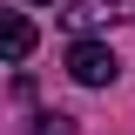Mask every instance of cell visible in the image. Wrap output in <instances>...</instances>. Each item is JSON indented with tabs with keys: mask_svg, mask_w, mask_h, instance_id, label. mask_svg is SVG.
I'll return each mask as SVG.
<instances>
[{
	"mask_svg": "<svg viewBox=\"0 0 135 135\" xmlns=\"http://www.w3.org/2000/svg\"><path fill=\"white\" fill-rule=\"evenodd\" d=\"M68 74L81 88H108L122 74V61H115V47H101V41H74V47H68Z\"/></svg>",
	"mask_w": 135,
	"mask_h": 135,
	"instance_id": "cell-1",
	"label": "cell"
},
{
	"mask_svg": "<svg viewBox=\"0 0 135 135\" xmlns=\"http://www.w3.org/2000/svg\"><path fill=\"white\" fill-rule=\"evenodd\" d=\"M68 27L74 34H95V27H122V20H135V0H74L68 7Z\"/></svg>",
	"mask_w": 135,
	"mask_h": 135,
	"instance_id": "cell-2",
	"label": "cell"
},
{
	"mask_svg": "<svg viewBox=\"0 0 135 135\" xmlns=\"http://www.w3.org/2000/svg\"><path fill=\"white\" fill-rule=\"evenodd\" d=\"M34 54V27H27V14H7V61H27Z\"/></svg>",
	"mask_w": 135,
	"mask_h": 135,
	"instance_id": "cell-3",
	"label": "cell"
},
{
	"mask_svg": "<svg viewBox=\"0 0 135 135\" xmlns=\"http://www.w3.org/2000/svg\"><path fill=\"white\" fill-rule=\"evenodd\" d=\"M34 135H74L68 115H34Z\"/></svg>",
	"mask_w": 135,
	"mask_h": 135,
	"instance_id": "cell-4",
	"label": "cell"
}]
</instances>
